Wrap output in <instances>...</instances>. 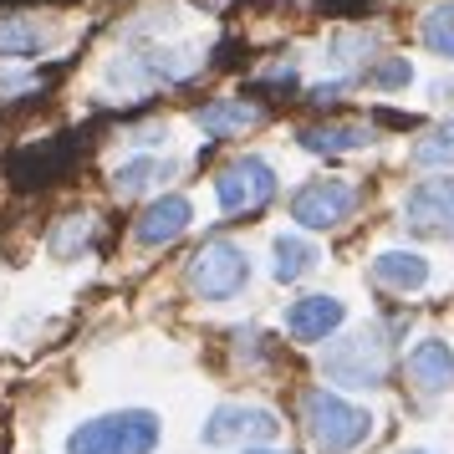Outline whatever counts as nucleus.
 I'll use <instances>...</instances> for the list:
<instances>
[{
    "label": "nucleus",
    "mask_w": 454,
    "mask_h": 454,
    "mask_svg": "<svg viewBox=\"0 0 454 454\" xmlns=\"http://www.w3.org/2000/svg\"><path fill=\"white\" fill-rule=\"evenodd\" d=\"M159 434H164V424L148 409L103 413V419H87L67 434V454H153Z\"/></svg>",
    "instance_id": "obj_1"
},
{
    "label": "nucleus",
    "mask_w": 454,
    "mask_h": 454,
    "mask_svg": "<svg viewBox=\"0 0 454 454\" xmlns=\"http://www.w3.org/2000/svg\"><path fill=\"white\" fill-rule=\"evenodd\" d=\"M301 419H307V439L317 454H352L372 434V413L348 403L342 393H327V388L307 393Z\"/></svg>",
    "instance_id": "obj_2"
},
{
    "label": "nucleus",
    "mask_w": 454,
    "mask_h": 454,
    "mask_svg": "<svg viewBox=\"0 0 454 454\" xmlns=\"http://www.w3.org/2000/svg\"><path fill=\"white\" fill-rule=\"evenodd\" d=\"M250 281V255L235 240H209L194 261H189V291L200 301H230L240 296Z\"/></svg>",
    "instance_id": "obj_3"
},
{
    "label": "nucleus",
    "mask_w": 454,
    "mask_h": 454,
    "mask_svg": "<svg viewBox=\"0 0 454 454\" xmlns=\"http://www.w3.org/2000/svg\"><path fill=\"white\" fill-rule=\"evenodd\" d=\"M322 368L342 388H378L383 372H388V348H383L378 332H352V337H342V342L327 348V363Z\"/></svg>",
    "instance_id": "obj_4"
},
{
    "label": "nucleus",
    "mask_w": 454,
    "mask_h": 454,
    "mask_svg": "<svg viewBox=\"0 0 454 454\" xmlns=\"http://www.w3.org/2000/svg\"><path fill=\"white\" fill-rule=\"evenodd\" d=\"M276 194V168L261 159V153H246V159H235L215 174V200L225 215H250V209H261Z\"/></svg>",
    "instance_id": "obj_5"
},
{
    "label": "nucleus",
    "mask_w": 454,
    "mask_h": 454,
    "mask_svg": "<svg viewBox=\"0 0 454 454\" xmlns=\"http://www.w3.org/2000/svg\"><path fill=\"white\" fill-rule=\"evenodd\" d=\"M352 205H357V189L348 179H311L291 194V220L307 230H332L352 215Z\"/></svg>",
    "instance_id": "obj_6"
},
{
    "label": "nucleus",
    "mask_w": 454,
    "mask_h": 454,
    "mask_svg": "<svg viewBox=\"0 0 454 454\" xmlns=\"http://www.w3.org/2000/svg\"><path fill=\"white\" fill-rule=\"evenodd\" d=\"M276 434H281V424H276V413H270V409L220 403V409L205 419L200 439H205L209 450H220V444H240V439H250V444H266V439H276Z\"/></svg>",
    "instance_id": "obj_7"
},
{
    "label": "nucleus",
    "mask_w": 454,
    "mask_h": 454,
    "mask_svg": "<svg viewBox=\"0 0 454 454\" xmlns=\"http://www.w3.org/2000/svg\"><path fill=\"white\" fill-rule=\"evenodd\" d=\"M403 220L424 235L454 240V184L450 179H424L403 194Z\"/></svg>",
    "instance_id": "obj_8"
},
{
    "label": "nucleus",
    "mask_w": 454,
    "mask_h": 454,
    "mask_svg": "<svg viewBox=\"0 0 454 454\" xmlns=\"http://www.w3.org/2000/svg\"><path fill=\"white\" fill-rule=\"evenodd\" d=\"M409 383L419 398H439V393L454 388V348L439 342V337H424L419 348L409 352Z\"/></svg>",
    "instance_id": "obj_9"
},
{
    "label": "nucleus",
    "mask_w": 454,
    "mask_h": 454,
    "mask_svg": "<svg viewBox=\"0 0 454 454\" xmlns=\"http://www.w3.org/2000/svg\"><path fill=\"white\" fill-rule=\"evenodd\" d=\"M189 220H194V205H189L184 194H164V200H153V205L138 215L133 240H138V246H174L189 230Z\"/></svg>",
    "instance_id": "obj_10"
},
{
    "label": "nucleus",
    "mask_w": 454,
    "mask_h": 454,
    "mask_svg": "<svg viewBox=\"0 0 454 454\" xmlns=\"http://www.w3.org/2000/svg\"><path fill=\"white\" fill-rule=\"evenodd\" d=\"M342 322H348V307H342L337 296H301V301H291V311H286V332L296 342H327Z\"/></svg>",
    "instance_id": "obj_11"
},
{
    "label": "nucleus",
    "mask_w": 454,
    "mask_h": 454,
    "mask_svg": "<svg viewBox=\"0 0 454 454\" xmlns=\"http://www.w3.org/2000/svg\"><path fill=\"white\" fill-rule=\"evenodd\" d=\"M372 281L388 291H424L429 286V261L419 255V250H383L378 261H372Z\"/></svg>",
    "instance_id": "obj_12"
},
{
    "label": "nucleus",
    "mask_w": 454,
    "mask_h": 454,
    "mask_svg": "<svg viewBox=\"0 0 454 454\" xmlns=\"http://www.w3.org/2000/svg\"><path fill=\"white\" fill-rule=\"evenodd\" d=\"M46 46V26L31 16H0V62H26Z\"/></svg>",
    "instance_id": "obj_13"
},
{
    "label": "nucleus",
    "mask_w": 454,
    "mask_h": 454,
    "mask_svg": "<svg viewBox=\"0 0 454 454\" xmlns=\"http://www.w3.org/2000/svg\"><path fill=\"white\" fill-rule=\"evenodd\" d=\"M276 266H270V276H276V281H281V286H291V281H301V276H311V270H317V261H322V255H317V246H307V240H301V235H276Z\"/></svg>",
    "instance_id": "obj_14"
},
{
    "label": "nucleus",
    "mask_w": 454,
    "mask_h": 454,
    "mask_svg": "<svg viewBox=\"0 0 454 454\" xmlns=\"http://www.w3.org/2000/svg\"><path fill=\"white\" fill-rule=\"evenodd\" d=\"M372 144V128L363 123H337V128H307L301 133V148L311 153H357V148Z\"/></svg>",
    "instance_id": "obj_15"
},
{
    "label": "nucleus",
    "mask_w": 454,
    "mask_h": 454,
    "mask_svg": "<svg viewBox=\"0 0 454 454\" xmlns=\"http://www.w3.org/2000/svg\"><path fill=\"white\" fill-rule=\"evenodd\" d=\"M250 123H261V107L235 103V98H220V103H209L205 113H200V133H209V138H225V133L250 128Z\"/></svg>",
    "instance_id": "obj_16"
},
{
    "label": "nucleus",
    "mask_w": 454,
    "mask_h": 454,
    "mask_svg": "<svg viewBox=\"0 0 454 454\" xmlns=\"http://www.w3.org/2000/svg\"><path fill=\"white\" fill-rule=\"evenodd\" d=\"M424 46H429L434 57L454 62V0L434 5L429 16H424Z\"/></svg>",
    "instance_id": "obj_17"
},
{
    "label": "nucleus",
    "mask_w": 454,
    "mask_h": 454,
    "mask_svg": "<svg viewBox=\"0 0 454 454\" xmlns=\"http://www.w3.org/2000/svg\"><path fill=\"white\" fill-rule=\"evenodd\" d=\"M413 164L424 168H454V123H439L413 144Z\"/></svg>",
    "instance_id": "obj_18"
},
{
    "label": "nucleus",
    "mask_w": 454,
    "mask_h": 454,
    "mask_svg": "<svg viewBox=\"0 0 454 454\" xmlns=\"http://www.w3.org/2000/svg\"><path fill=\"white\" fill-rule=\"evenodd\" d=\"M159 174H164V164H159L153 153H144V159H128V164L118 168V179H113V184H118V194H138V189H148Z\"/></svg>",
    "instance_id": "obj_19"
},
{
    "label": "nucleus",
    "mask_w": 454,
    "mask_h": 454,
    "mask_svg": "<svg viewBox=\"0 0 454 454\" xmlns=\"http://www.w3.org/2000/svg\"><path fill=\"white\" fill-rule=\"evenodd\" d=\"M87 230H92V225H87V215H72V220H67V230L51 240V250H57V255H67L77 240H87Z\"/></svg>",
    "instance_id": "obj_20"
},
{
    "label": "nucleus",
    "mask_w": 454,
    "mask_h": 454,
    "mask_svg": "<svg viewBox=\"0 0 454 454\" xmlns=\"http://www.w3.org/2000/svg\"><path fill=\"white\" fill-rule=\"evenodd\" d=\"M372 82L378 87H403V82H413V67L409 62H383L378 72H372Z\"/></svg>",
    "instance_id": "obj_21"
},
{
    "label": "nucleus",
    "mask_w": 454,
    "mask_h": 454,
    "mask_svg": "<svg viewBox=\"0 0 454 454\" xmlns=\"http://www.w3.org/2000/svg\"><path fill=\"white\" fill-rule=\"evenodd\" d=\"M246 454H276V450H246Z\"/></svg>",
    "instance_id": "obj_22"
},
{
    "label": "nucleus",
    "mask_w": 454,
    "mask_h": 454,
    "mask_svg": "<svg viewBox=\"0 0 454 454\" xmlns=\"http://www.w3.org/2000/svg\"><path fill=\"white\" fill-rule=\"evenodd\" d=\"M403 454H434V450H403Z\"/></svg>",
    "instance_id": "obj_23"
}]
</instances>
